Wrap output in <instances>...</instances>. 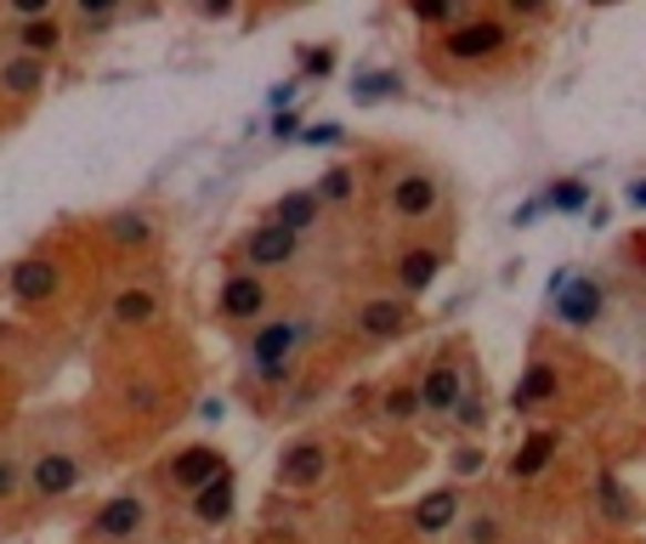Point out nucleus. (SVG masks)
I'll return each mask as SVG.
<instances>
[{
  "label": "nucleus",
  "mask_w": 646,
  "mask_h": 544,
  "mask_svg": "<svg viewBox=\"0 0 646 544\" xmlns=\"http://www.w3.org/2000/svg\"><path fill=\"white\" fill-rule=\"evenodd\" d=\"M318 199H312V187H301V193H284V199L273 205V222L284 227V233H295V238H301L307 227H318Z\"/></svg>",
  "instance_id": "nucleus-19"
},
{
  "label": "nucleus",
  "mask_w": 646,
  "mask_h": 544,
  "mask_svg": "<svg viewBox=\"0 0 646 544\" xmlns=\"http://www.w3.org/2000/svg\"><path fill=\"white\" fill-rule=\"evenodd\" d=\"M544 199V211H562V216H578L584 205H589V182H578V176H567V182H556V187H544L539 193Z\"/></svg>",
  "instance_id": "nucleus-25"
},
{
  "label": "nucleus",
  "mask_w": 646,
  "mask_h": 544,
  "mask_svg": "<svg viewBox=\"0 0 646 544\" xmlns=\"http://www.w3.org/2000/svg\"><path fill=\"white\" fill-rule=\"evenodd\" d=\"M437 205H442L437 176H425V171H403V176L391 182V211L403 216V222H425V216H437Z\"/></svg>",
  "instance_id": "nucleus-8"
},
{
  "label": "nucleus",
  "mask_w": 646,
  "mask_h": 544,
  "mask_svg": "<svg viewBox=\"0 0 646 544\" xmlns=\"http://www.w3.org/2000/svg\"><path fill=\"white\" fill-rule=\"evenodd\" d=\"M476 471H482V449L471 442V449H460V454H454V476H476Z\"/></svg>",
  "instance_id": "nucleus-39"
},
{
  "label": "nucleus",
  "mask_w": 646,
  "mask_h": 544,
  "mask_svg": "<svg viewBox=\"0 0 646 544\" xmlns=\"http://www.w3.org/2000/svg\"><path fill=\"white\" fill-rule=\"evenodd\" d=\"M335 74V45H301V80H329Z\"/></svg>",
  "instance_id": "nucleus-29"
},
{
  "label": "nucleus",
  "mask_w": 646,
  "mask_h": 544,
  "mask_svg": "<svg viewBox=\"0 0 646 544\" xmlns=\"http://www.w3.org/2000/svg\"><path fill=\"white\" fill-rule=\"evenodd\" d=\"M602 307H607V295H602V284H595L589 273H573V284L551 301V312H556V324H567V329H584V324H595L602 318Z\"/></svg>",
  "instance_id": "nucleus-6"
},
{
  "label": "nucleus",
  "mask_w": 646,
  "mask_h": 544,
  "mask_svg": "<svg viewBox=\"0 0 646 544\" xmlns=\"http://www.w3.org/2000/svg\"><path fill=\"white\" fill-rule=\"evenodd\" d=\"M125 409H131V414H154V409H160V386L131 380V386H125Z\"/></svg>",
  "instance_id": "nucleus-31"
},
{
  "label": "nucleus",
  "mask_w": 646,
  "mask_h": 544,
  "mask_svg": "<svg viewBox=\"0 0 646 544\" xmlns=\"http://www.w3.org/2000/svg\"><path fill=\"white\" fill-rule=\"evenodd\" d=\"M233 511H238V482H233V471H222L211 487L193 493V522L198 527H222V522H233Z\"/></svg>",
  "instance_id": "nucleus-13"
},
{
  "label": "nucleus",
  "mask_w": 646,
  "mask_h": 544,
  "mask_svg": "<svg viewBox=\"0 0 646 544\" xmlns=\"http://www.w3.org/2000/svg\"><path fill=\"white\" fill-rule=\"evenodd\" d=\"M18 482H23V465H18V454H12V449H0V500H12V493H18Z\"/></svg>",
  "instance_id": "nucleus-33"
},
{
  "label": "nucleus",
  "mask_w": 646,
  "mask_h": 544,
  "mask_svg": "<svg viewBox=\"0 0 646 544\" xmlns=\"http://www.w3.org/2000/svg\"><path fill=\"white\" fill-rule=\"evenodd\" d=\"M391 91H403V80H397L391 69H358L352 74V103H363V109L369 103H386Z\"/></svg>",
  "instance_id": "nucleus-24"
},
{
  "label": "nucleus",
  "mask_w": 646,
  "mask_h": 544,
  "mask_svg": "<svg viewBox=\"0 0 646 544\" xmlns=\"http://www.w3.org/2000/svg\"><path fill=\"white\" fill-rule=\"evenodd\" d=\"M289 256H295V233H284L278 222H262V227H250V238H244V261H250L256 273L284 267Z\"/></svg>",
  "instance_id": "nucleus-12"
},
{
  "label": "nucleus",
  "mask_w": 646,
  "mask_h": 544,
  "mask_svg": "<svg viewBox=\"0 0 646 544\" xmlns=\"http://www.w3.org/2000/svg\"><path fill=\"white\" fill-rule=\"evenodd\" d=\"M142 522H147L142 493H114V500L91 516V538H96V544H120V538H136Z\"/></svg>",
  "instance_id": "nucleus-5"
},
{
  "label": "nucleus",
  "mask_w": 646,
  "mask_h": 544,
  "mask_svg": "<svg viewBox=\"0 0 646 544\" xmlns=\"http://www.w3.org/2000/svg\"><path fill=\"white\" fill-rule=\"evenodd\" d=\"M640 267H646V256H640Z\"/></svg>",
  "instance_id": "nucleus-44"
},
{
  "label": "nucleus",
  "mask_w": 646,
  "mask_h": 544,
  "mask_svg": "<svg viewBox=\"0 0 646 544\" xmlns=\"http://www.w3.org/2000/svg\"><path fill=\"white\" fill-rule=\"evenodd\" d=\"M80 460L69 454V449H45V454H34V465H29V493L34 500H69V493L80 487Z\"/></svg>",
  "instance_id": "nucleus-4"
},
{
  "label": "nucleus",
  "mask_w": 646,
  "mask_h": 544,
  "mask_svg": "<svg viewBox=\"0 0 646 544\" xmlns=\"http://www.w3.org/2000/svg\"><path fill=\"white\" fill-rule=\"evenodd\" d=\"M602 493H607V500H602V511H607L613 522H629V505H624V493H618L613 482H602Z\"/></svg>",
  "instance_id": "nucleus-38"
},
{
  "label": "nucleus",
  "mask_w": 646,
  "mask_h": 544,
  "mask_svg": "<svg viewBox=\"0 0 646 544\" xmlns=\"http://www.w3.org/2000/svg\"><path fill=\"white\" fill-rule=\"evenodd\" d=\"M624 205H629V211H646V176H635V182L624 187Z\"/></svg>",
  "instance_id": "nucleus-41"
},
{
  "label": "nucleus",
  "mask_w": 646,
  "mask_h": 544,
  "mask_svg": "<svg viewBox=\"0 0 646 544\" xmlns=\"http://www.w3.org/2000/svg\"><path fill=\"white\" fill-rule=\"evenodd\" d=\"M222 471L227 465H222V454L211 449V442H187V449H176V460H171V482L187 493V500H193L198 487H211Z\"/></svg>",
  "instance_id": "nucleus-10"
},
{
  "label": "nucleus",
  "mask_w": 646,
  "mask_h": 544,
  "mask_svg": "<svg viewBox=\"0 0 646 544\" xmlns=\"http://www.w3.org/2000/svg\"><path fill=\"white\" fill-rule=\"evenodd\" d=\"M103 238L114 244V250H142V244L154 238V222H147L142 211H114L103 222Z\"/></svg>",
  "instance_id": "nucleus-21"
},
{
  "label": "nucleus",
  "mask_w": 646,
  "mask_h": 544,
  "mask_svg": "<svg viewBox=\"0 0 646 544\" xmlns=\"http://www.w3.org/2000/svg\"><path fill=\"white\" fill-rule=\"evenodd\" d=\"M12 12L23 23H40V18H52V0H12Z\"/></svg>",
  "instance_id": "nucleus-37"
},
{
  "label": "nucleus",
  "mask_w": 646,
  "mask_h": 544,
  "mask_svg": "<svg viewBox=\"0 0 646 544\" xmlns=\"http://www.w3.org/2000/svg\"><path fill=\"white\" fill-rule=\"evenodd\" d=\"M301 142H312V147H335V142H346V125H340V120H318V125H301Z\"/></svg>",
  "instance_id": "nucleus-32"
},
{
  "label": "nucleus",
  "mask_w": 646,
  "mask_h": 544,
  "mask_svg": "<svg viewBox=\"0 0 646 544\" xmlns=\"http://www.w3.org/2000/svg\"><path fill=\"white\" fill-rule=\"evenodd\" d=\"M465 538H471V544H500V522H493V516H476V522L465 527Z\"/></svg>",
  "instance_id": "nucleus-36"
},
{
  "label": "nucleus",
  "mask_w": 646,
  "mask_h": 544,
  "mask_svg": "<svg viewBox=\"0 0 646 544\" xmlns=\"http://www.w3.org/2000/svg\"><path fill=\"white\" fill-rule=\"evenodd\" d=\"M380 409H386V420H414L425 403H420V386H391L386 398H380Z\"/></svg>",
  "instance_id": "nucleus-28"
},
{
  "label": "nucleus",
  "mask_w": 646,
  "mask_h": 544,
  "mask_svg": "<svg viewBox=\"0 0 646 544\" xmlns=\"http://www.w3.org/2000/svg\"><path fill=\"white\" fill-rule=\"evenodd\" d=\"M567 284H573V267H556V273H551V284H544V301H556V295H562Z\"/></svg>",
  "instance_id": "nucleus-40"
},
{
  "label": "nucleus",
  "mask_w": 646,
  "mask_h": 544,
  "mask_svg": "<svg viewBox=\"0 0 646 544\" xmlns=\"http://www.w3.org/2000/svg\"><path fill=\"white\" fill-rule=\"evenodd\" d=\"M301 85H307L301 74H289V80H278V85L267 91V109H273V114H289V109H295V96H301Z\"/></svg>",
  "instance_id": "nucleus-30"
},
{
  "label": "nucleus",
  "mask_w": 646,
  "mask_h": 544,
  "mask_svg": "<svg viewBox=\"0 0 646 544\" xmlns=\"http://www.w3.org/2000/svg\"><path fill=\"white\" fill-rule=\"evenodd\" d=\"M295 346H301V324L295 318H267L250 335V380L256 386H284L295 374Z\"/></svg>",
  "instance_id": "nucleus-1"
},
{
  "label": "nucleus",
  "mask_w": 646,
  "mask_h": 544,
  "mask_svg": "<svg viewBox=\"0 0 646 544\" xmlns=\"http://www.w3.org/2000/svg\"><path fill=\"white\" fill-rule=\"evenodd\" d=\"M18 45H23V52H29V58H40V63H45V58H52V52H58V45H63V23H58V18H40V23H23V29H18Z\"/></svg>",
  "instance_id": "nucleus-23"
},
{
  "label": "nucleus",
  "mask_w": 646,
  "mask_h": 544,
  "mask_svg": "<svg viewBox=\"0 0 646 544\" xmlns=\"http://www.w3.org/2000/svg\"><path fill=\"white\" fill-rule=\"evenodd\" d=\"M454 516H460V493L437 487V493H425V500L414 505V533H442V527H454Z\"/></svg>",
  "instance_id": "nucleus-20"
},
{
  "label": "nucleus",
  "mask_w": 646,
  "mask_h": 544,
  "mask_svg": "<svg viewBox=\"0 0 646 544\" xmlns=\"http://www.w3.org/2000/svg\"><path fill=\"white\" fill-rule=\"evenodd\" d=\"M454 414H460V420H465L471 431L482 425V403H476V398H460V409H454Z\"/></svg>",
  "instance_id": "nucleus-42"
},
{
  "label": "nucleus",
  "mask_w": 646,
  "mask_h": 544,
  "mask_svg": "<svg viewBox=\"0 0 646 544\" xmlns=\"http://www.w3.org/2000/svg\"><path fill=\"white\" fill-rule=\"evenodd\" d=\"M420 403L431 414H454L460 409V363L454 358H437L431 363V374L420 380Z\"/></svg>",
  "instance_id": "nucleus-15"
},
{
  "label": "nucleus",
  "mask_w": 646,
  "mask_h": 544,
  "mask_svg": "<svg viewBox=\"0 0 646 544\" xmlns=\"http://www.w3.org/2000/svg\"><path fill=\"white\" fill-rule=\"evenodd\" d=\"M505 45H511V29L500 18H465L442 34V52L454 63H488V58H500Z\"/></svg>",
  "instance_id": "nucleus-2"
},
{
  "label": "nucleus",
  "mask_w": 646,
  "mask_h": 544,
  "mask_svg": "<svg viewBox=\"0 0 646 544\" xmlns=\"http://www.w3.org/2000/svg\"><path fill=\"white\" fill-rule=\"evenodd\" d=\"M437 273H442V256L437 250H403V256L391 261V278H397V295H403V301L425 295L437 284Z\"/></svg>",
  "instance_id": "nucleus-14"
},
{
  "label": "nucleus",
  "mask_w": 646,
  "mask_h": 544,
  "mask_svg": "<svg viewBox=\"0 0 646 544\" xmlns=\"http://www.w3.org/2000/svg\"><path fill=\"white\" fill-rule=\"evenodd\" d=\"M74 12H80L85 23H109V18H114L120 7H114V0H80V7H74Z\"/></svg>",
  "instance_id": "nucleus-34"
},
{
  "label": "nucleus",
  "mask_w": 646,
  "mask_h": 544,
  "mask_svg": "<svg viewBox=\"0 0 646 544\" xmlns=\"http://www.w3.org/2000/svg\"><path fill=\"white\" fill-rule=\"evenodd\" d=\"M216 312L233 318V324L262 318V312H267V284H262V273H227V284H222V295H216Z\"/></svg>",
  "instance_id": "nucleus-11"
},
{
  "label": "nucleus",
  "mask_w": 646,
  "mask_h": 544,
  "mask_svg": "<svg viewBox=\"0 0 646 544\" xmlns=\"http://www.w3.org/2000/svg\"><path fill=\"white\" fill-rule=\"evenodd\" d=\"M551 460H556V431H533L522 449H516V460H511V476L516 482H533V476L551 471Z\"/></svg>",
  "instance_id": "nucleus-18"
},
{
  "label": "nucleus",
  "mask_w": 646,
  "mask_h": 544,
  "mask_svg": "<svg viewBox=\"0 0 646 544\" xmlns=\"http://www.w3.org/2000/svg\"><path fill=\"white\" fill-rule=\"evenodd\" d=\"M0 91L18 96V103H29V96L45 91V63L29 58V52H12V58H0Z\"/></svg>",
  "instance_id": "nucleus-16"
},
{
  "label": "nucleus",
  "mask_w": 646,
  "mask_h": 544,
  "mask_svg": "<svg viewBox=\"0 0 646 544\" xmlns=\"http://www.w3.org/2000/svg\"><path fill=\"white\" fill-rule=\"evenodd\" d=\"M273 136L278 142H301V114H295V109L289 114H273Z\"/></svg>",
  "instance_id": "nucleus-35"
},
{
  "label": "nucleus",
  "mask_w": 646,
  "mask_h": 544,
  "mask_svg": "<svg viewBox=\"0 0 646 544\" xmlns=\"http://www.w3.org/2000/svg\"><path fill=\"white\" fill-rule=\"evenodd\" d=\"M352 193H358V176L346 171V165H335V171H324V176L312 182V199H318V205H346Z\"/></svg>",
  "instance_id": "nucleus-26"
},
{
  "label": "nucleus",
  "mask_w": 646,
  "mask_h": 544,
  "mask_svg": "<svg viewBox=\"0 0 646 544\" xmlns=\"http://www.w3.org/2000/svg\"><path fill=\"white\" fill-rule=\"evenodd\" d=\"M109 318H114L120 329H142V324H154V318H160V295H154V289H142V284H131V289H120V295H114Z\"/></svg>",
  "instance_id": "nucleus-17"
},
{
  "label": "nucleus",
  "mask_w": 646,
  "mask_h": 544,
  "mask_svg": "<svg viewBox=\"0 0 646 544\" xmlns=\"http://www.w3.org/2000/svg\"><path fill=\"white\" fill-rule=\"evenodd\" d=\"M556 391H562V380H556V369L551 363H527V374H522V386H516V409H539V403H556Z\"/></svg>",
  "instance_id": "nucleus-22"
},
{
  "label": "nucleus",
  "mask_w": 646,
  "mask_h": 544,
  "mask_svg": "<svg viewBox=\"0 0 646 544\" xmlns=\"http://www.w3.org/2000/svg\"><path fill=\"white\" fill-rule=\"evenodd\" d=\"M409 324H414V301H403V295H369L358 307V335H369V340H391Z\"/></svg>",
  "instance_id": "nucleus-7"
},
{
  "label": "nucleus",
  "mask_w": 646,
  "mask_h": 544,
  "mask_svg": "<svg viewBox=\"0 0 646 544\" xmlns=\"http://www.w3.org/2000/svg\"><path fill=\"white\" fill-rule=\"evenodd\" d=\"M409 18L414 23H465L471 12L454 7V0H409Z\"/></svg>",
  "instance_id": "nucleus-27"
},
{
  "label": "nucleus",
  "mask_w": 646,
  "mask_h": 544,
  "mask_svg": "<svg viewBox=\"0 0 646 544\" xmlns=\"http://www.w3.org/2000/svg\"><path fill=\"white\" fill-rule=\"evenodd\" d=\"M58 284H63V273H58V261H45V256H29V261H18V267L7 273L12 301H23V307L52 301V295H58Z\"/></svg>",
  "instance_id": "nucleus-9"
},
{
  "label": "nucleus",
  "mask_w": 646,
  "mask_h": 544,
  "mask_svg": "<svg viewBox=\"0 0 646 544\" xmlns=\"http://www.w3.org/2000/svg\"><path fill=\"white\" fill-rule=\"evenodd\" d=\"M324 476H329V442H324V437H301V442H289V449L278 454L273 487L301 493V487H318Z\"/></svg>",
  "instance_id": "nucleus-3"
},
{
  "label": "nucleus",
  "mask_w": 646,
  "mask_h": 544,
  "mask_svg": "<svg viewBox=\"0 0 646 544\" xmlns=\"http://www.w3.org/2000/svg\"><path fill=\"white\" fill-rule=\"evenodd\" d=\"M539 211H544V199H527V205H522V211H516V216H511V222H516V227H527V222H533V216H539Z\"/></svg>",
  "instance_id": "nucleus-43"
}]
</instances>
